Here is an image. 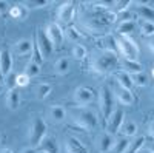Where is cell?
<instances>
[{"label": "cell", "instance_id": "obj_38", "mask_svg": "<svg viewBox=\"0 0 154 153\" xmlns=\"http://www.w3.org/2000/svg\"><path fill=\"white\" fill-rule=\"evenodd\" d=\"M68 37H69V39H74V40H79L80 39V34L77 33L75 28H68Z\"/></svg>", "mask_w": 154, "mask_h": 153}, {"label": "cell", "instance_id": "obj_31", "mask_svg": "<svg viewBox=\"0 0 154 153\" xmlns=\"http://www.w3.org/2000/svg\"><path fill=\"white\" fill-rule=\"evenodd\" d=\"M131 76V81H133V85H137V87H145L148 84V74L145 71H140V73H134V74H130Z\"/></svg>", "mask_w": 154, "mask_h": 153}, {"label": "cell", "instance_id": "obj_35", "mask_svg": "<svg viewBox=\"0 0 154 153\" xmlns=\"http://www.w3.org/2000/svg\"><path fill=\"white\" fill-rule=\"evenodd\" d=\"M5 84L8 87V90H14V88H17V74L16 73H9L6 78H5Z\"/></svg>", "mask_w": 154, "mask_h": 153}, {"label": "cell", "instance_id": "obj_8", "mask_svg": "<svg viewBox=\"0 0 154 153\" xmlns=\"http://www.w3.org/2000/svg\"><path fill=\"white\" fill-rule=\"evenodd\" d=\"M45 33L48 36V39L53 42L54 46H60L63 43V37H65V34H63V30L59 23L56 22H49L46 25V28H45Z\"/></svg>", "mask_w": 154, "mask_h": 153}, {"label": "cell", "instance_id": "obj_22", "mask_svg": "<svg viewBox=\"0 0 154 153\" xmlns=\"http://www.w3.org/2000/svg\"><path fill=\"white\" fill-rule=\"evenodd\" d=\"M32 48H34V43H31V40L28 39H20L14 45V51L19 56H28L29 53H32Z\"/></svg>", "mask_w": 154, "mask_h": 153}, {"label": "cell", "instance_id": "obj_11", "mask_svg": "<svg viewBox=\"0 0 154 153\" xmlns=\"http://www.w3.org/2000/svg\"><path fill=\"white\" fill-rule=\"evenodd\" d=\"M74 14H75L74 3L72 2H65V3H62L57 9V20L62 22V23H69L74 19Z\"/></svg>", "mask_w": 154, "mask_h": 153}, {"label": "cell", "instance_id": "obj_21", "mask_svg": "<svg viewBox=\"0 0 154 153\" xmlns=\"http://www.w3.org/2000/svg\"><path fill=\"white\" fill-rule=\"evenodd\" d=\"M120 67L125 73L128 74H134V73H140L143 71V67L139 60H130V59H122L120 60Z\"/></svg>", "mask_w": 154, "mask_h": 153}, {"label": "cell", "instance_id": "obj_50", "mask_svg": "<svg viewBox=\"0 0 154 153\" xmlns=\"http://www.w3.org/2000/svg\"><path fill=\"white\" fill-rule=\"evenodd\" d=\"M40 153H45V151H40Z\"/></svg>", "mask_w": 154, "mask_h": 153}, {"label": "cell", "instance_id": "obj_4", "mask_svg": "<svg viewBox=\"0 0 154 153\" xmlns=\"http://www.w3.org/2000/svg\"><path fill=\"white\" fill-rule=\"evenodd\" d=\"M117 40V51L119 54L123 57V59H130V60H137L139 57V46L137 43L131 39V37H116Z\"/></svg>", "mask_w": 154, "mask_h": 153}, {"label": "cell", "instance_id": "obj_13", "mask_svg": "<svg viewBox=\"0 0 154 153\" xmlns=\"http://www.w3.org/2000/svg\"><path fill=\"white\" fill-rule=\"evenodd\" d=\"M114 141H116V136L111 135L109 132H103L100 133L99 138H97V148L100 153H109L112 150V145H114Z\"/></svg>", "mask_w": 154, "mask_h": 153}, {"label": "cell", "instance_id": "obj_16", "mask_svg": "<svg viewBox=\"0 0 154 153\" xmlns=\"http://www.w3.org/2000/svg\"><path fill=\"white\" fill-rule=\"evenodd\" d=\"M136 31V22L134 20H126V22H119L116 33L119 37H131V34Z\"/></svg>", "mask_w": 154, "mask_h": 153}, {"label": "cell", "instance_id": "obj_12", "mask_svg": "<svg viewBox=\"0 0 154 153\" xmlns=\"http://www.w3.org/2000/svg\"><path fill=\"white\" fill-rule=\"evenodd\" d=\"M12 65H14V60H12L11 51L9 49H2L0 51V73H2L3 79L9 73H12Z\"/></svg>", "mask_w": 154, "mask_h": 153}, {"label": "cell", "instance_id": "obj_42", "mask_svg": "<svg viewBox=\"0 0 154 153\" xmlns=\"http://www.w3.org/2000/svg\"><path fill=\"white\" fill-rule=\"evenodd\" d=\"M136 153H152V150H151V148H145V147H142L140 150H137Z\"/></svg>", "mask_w": 154, "mask_h": 153}, {"label": "cell", "instance_id": "obj_23", "mask_svg": "<svg viewBox=\"0 0 154 153\" xmlns=\"http://www.w3.org/2000/svg\"><path fill=\"white\" fill-rule=\"evenodd\" d=\"M38 148H40V151H45V153H59L60 151L59 144L53 136H46L42 141V144L38 145Z\"/></svg>", "mask_w": 154, "mask_h": 153}, {"label": "cell", "instance_id": "obj_45", "mask_svg": "<svg viewBox=\"0 0 154 153\" xmlns=\"http://www.w3.org/2000/svg\"><path fill=\"white\" fill-rule=\"evenodd\" d=\"M151 74H152V78H154V67H152V70H151Z\"/></svg>", "mask_w": 154, "mask_h": 153}, {"label": "cell", "instance_id": "obj_3", "mask_svg": "<svg viewBox=\"0 0 154 153\" xmlns=\"http://www.w3.org/2000/svg\"><path fill=\"white\" fill-rule=\"evenodd\" d=\"M46 132H48V125L46 122L35 116L32 121H31V125H29V135H28V139H29V144L31 147H38L42 144V141L46 138Z\"/></svg>", "mask_w": 154, "mask_h": 153}, {"label": "cell", "instance_id": "obj_30", "mask_svg": "<svg viewBox=\"0 0 154 153\" xmlns=\"http://www.w3.org/2000/svg\"><path fill=\"white\" fill-rule=\"evenodd\" d=\"M25 74L28 76V78H35V76H38L40 74V65H38L37 62H34V60H29L28 63H26V67H25V71H23Z\"/></svg>", "mask_w": 154, "mask_h": 153}, {"label": "cell", "instance_id": "obj_49", "mask_svg": "<svg viewBox=\"0 0 154 153\" xmlns=\"http://www.w3.org/2000/svg\"><path fill=\"white\" fill-rule=\"evenodd\" d=\"M0 82H2V78H0Z\"/></svg>", "mask_w": 154, "mask_h": 153}, {"label": "cell", "instance_id": "obj_32", "mask_svg": "<svg viewBox=\"0 0 154 153\" xmlns=\"http://www.w3.org/2000/svg\"><path fill=\"white\" fill-rule=\"evenodd\" d=\"M86 54H88L86 48H85L83 45H80V43H75V45L72 46V49H71V56H72L75 60H83V59L86 57Z\"/></svg>", "mask_w": 154, "mask_h": 153}, {"label": "cell", "instance_id": "obj_39", "mask_svg": "<svg viewBox=\"0 0 154 153\" xmlns=\"http://www.w3.org/2000/svg\"><path fill=\"white\" fill-rule=\"evenodd\" d=\"M9 5H8V2H3V0H0V14H3V12H6V11H9Z\"/></svg>", "mask_w": 154, "mask_h": 153}, {"label": "cell", "instance_id": "obj_46", "mask_svg": "<svg viewBox=\"0 0 154 153\" xmlns=\"http://www.w3.org/2000/svg\"><path fill=\"white\" fill-rule=\"evenodd\" d=\"M151 150H152V153H154V147H152V148H151Z\"/></svg>", "mask_w": 154, "mask_h": 153}, {"label": "cell", "instance_id": "obj_20", "mask_svg": "<svg viewBox=\"0 0 154 153\" xmlns=\"http://www.w3.org/2000/svg\"><path fill=\"white\" fill-rule=\"evenodd\" d=\"M8 12H9V16H11L12 19H16V20H19V22H23L25 19L28 17L29 9L25 6L23 3H17V5H12Z\"/></svg>", "mask_w": 154, "mask_h": 153}, {"label": "cell", "instance_id": "obj_15", "mask_svg": "<svg viewBox=\"0 0 154 153\" xmlns=\"http://www.w3.org/2000/svg\"><path fill=\"white\" fill-rule=\"evenodd\" d=\"M133 139L128 138V136H116V141H114V145H112V150L109 153H126L128 148H130V144H131Z\"/></svg>", "mask_w": 154, "mask_h": 153}, {"label": "cell", "instance_id": "obj_44", "mask_svg": "<svg viewBox=\"0 0 154 153\" xmlns=\"http://www.w3.org/2000/svg\"><path fill=\"white\" fill-rule=\"evenodd\" d=\"M0 153H14V151H12L11 148H2V150H0Z\"/></svg>", "mask_w": 154, "mask_h": 153}, {"label": "cell", "instance_id": "obj_10", "mask_svg": "<svg viewBox=\"0 0 154 153\" xmlns=\"http://www.w3.org/2000/svg\"><path fill=\"white\" fill-rule=\"evenodd\" d=\"M112 93H114V99H117L119 104L122 105H131L134 102V94L131 90H126V88L120 87L119 84H116L112 88Z\"/></svg>", "mask_w": 154, "mask_h": 153}, {"label": "cell", "instance_id": "obj_26", "mask_svg": "<svg viewBox=\"0 0 154 153\" xmlns=\"http://www.w3.org/2000/svg\"><path fill=\"white\" fill-rule=\"evenodd\" d=\"M51 91H53V85L48 84V82H42V84H38V85L35 87V90H34L35 97H37L38 100L46 99V97L51 94Z\"/></svg>", "mask_w": 154, "mask_h": 153}, {"label": "cell", "instance_id": "obj_48", "mask_svg": "<svg viewBox=\"0 0 154 153\" xmlns=\"http://www.w3.org/2000/svg\"><path fill=\"white\" fill-rule=\"evenodd\" d=\"M0 141H2V136H0Z\"/></svg>", "mask_w": 154, "mask_h": 153}, {"label": "cell", "instance_id": "obj_43", "mask_svg": "<svg viewBox=\"0 0 154 153\" xmlns=\"http://www.w3.org/2000/svg\"><path fill=\"white\" fill-rule=\"evenodd\" d=\"M22 153H37V151H35L32 147H26V148H23V151H22Z\"/></svg>", "mask_w": 154, "mask_h": 153}, {"label": "cell", "instance_id": "obj_1", "mask_svg": "<svg viewBox=\"0 0 154 153\" xmlns=\"http://www.w3.org/2000/svg\"><path fill=\"white\" fill-rule=\"evenodd\" d=\"M119 63H120V60H119L117 54L108 53V51H102V53H99L93 57L91 71L97 73V74H106V73L117 68Z\"/></svg>", "mask_w": 154, "mask_h": 153}, {"label": "cell", "instance_id": "obj_19", "mask_svg": "<svg viewBox=\"0 0 154 153\" xmlns=\"http://www.w3.org/2000/svg\"><path fill=\"white\" fill-rule=\"evenodd\" d=\"M5 104L12 111H16L20 107V93H19L17 88H14V90H8L6 97H5Z\"/></svg>", "mask_w": 154, "mask_h": 153}, {"label": "cell", "instance_id": "obj_33", "mask_svg": "<svg viewBox=\"0 0 154 153\" xmlns=\"http://www.w3.org/2000/svg\"><path fill=\"white\" fill-rule=\"evenodd\" d=\"M28 9H40V8H45L48 6L51 2L49 0H26V2H22Z\"/></svg>", "mask_w": 154, "mask_h": 153}, {"label": "cell", "instance_id": "obj_24", "mask_svg": "<svg viewBox=\"0 0 154 153\" xmlns=\"http://www.w3.org/2000/svg\"><path fill=\"white\" fill-rule=\"evenodd\" d=\"M119 133L122 135V136H128V138H133V136H136V133H137V124L134 122V121H123V124H122V127H120V130H119Z\"/></svg>", "mask_w": 154, "mask_h": 153}, {"label": "cell", "instance_id": "obj_37", "mask_svg": "<svg viewBox=\"0 0 154 153\" xmlns=\"http://www.w3.org/2000/svg\"><path fill=\"white\" fill-rule=\"evenodd\" d=\"M29 82H31V78H28L25 73L17 74V87H26Z\"/></svg>", "mask_w": 154, "mask_h": 153}, {"label": "cell", "instance_id": "obj_25", "mask_svg": "<svg viewBox=\"0 0 154 153\" xmlns=\"http://www.w3.org/2000/svg\"><path fill=\"white\" fill-rule=\"evenodd\" d=\"M114 79H116V84H119L120 87L126 88V90H131L133 87V81H131V76L125 73V71H119V73H114Z\"/></svg>", "mask_w": 154, "mask_h": 153}, {"label": "cell", "instance_id": "obj_47", "mask_svg": "<svg viewBox=\"0 0 154 153\" xmlns=\"http://www.w3.org/2000/svg\"><path fill=\"white\" fill-rule=\"evenodd\" d=\"M152 97H154V91H152Z\"/></svg>", "mask_w": 154, "mask_h": 153}, {"label": "cell", "instance_id": "obj_36", "mask_svg": "<svg viewBox=\"0 0 154 153\" xmlns=\"http://www.w3.org/2000/svg\"><path fill=\"white\" fill-rule=\"evenodd\" d=\"M116 17H117V22H126V20H133V12L130 9H125L122 12H117L116 14Z\"/></svg>", "mask_w": 154, "mask_h": 153}, {"label": "cell", "instance_id": "obj_40", "mask_svg": "<svg viewBox=\"0 0 154 153\" xmlns=\"http://www.w3.org/2000/svg\"><path fill=\"white\" fill-rule=\"evenodd\" d=\"M148 133H149V136H152L154 138V121L149 124V127H148Z\"/></svg>", "mask_w": 154, "mask_h": 153}, {"label": "cell", "instance_id": "obj_5", "mask_svg": "<svg viewBox=\"0 0 154 153\" xmlns=\"http://www.w3.org/2000/svg\"><path fill=\"white\" fill-rule=\"evenodd\" d=\"M99 105H100V111L105 116V119L109 118V114L114 111L112 105H114V93L108 85L100 87L99 91Z\"/></svg>", "mask_w": 154, "mask_h": 153}, {"label": "cell", "instance_id": "obj_9", "mask_svg": "<svg viewBox=\"0 0 154 153\" xmlns=\"http://www.w3.org/2000/svg\"><path fill=\"white\" fill-rule=\"evenodd\" d=\"M94 97H96V93L88 87H77L74 90V100L77 102V105H80V107L89 105L94 100Z\"/></svg>", "mask_w": 154, "mask_h": 153}, {"label": "cell", "instance_id": "obj_17", "mask_svg": "<svg viewBox=\"0 0 154 153\" xmlns=\"http://www.w3.org/2000/svg\"><path fill=\"white\" fill-rule=\"evenodd\" d=\"M136 12H137V16L142 20H149V22L154 20V8H151L148 3L137 2L136 3Z\"/></svg>", "mask_w": 154, "mask_h": 153}, {"label": "cell", "instance_id": "obj_6", "mask_svg": "<svg viewBox=\"0 0 154 153\" xmlns=\"http://www.w3.org/2000/svg\"><path fill=\"white\" fill-rule=\"evenodd\" d=\"M34 43L37 45V48H38V51H40V54L43 56V59L51 57V54H53V51H54V45H53V42L48 39L45 30H42V28L37 30L35 42Z\"/></svg>", "mask_w": 154, "mask_h": 153}, {"label": "cell", "instance_id": "obj_27", "mask_svg": "<svg viewBox=\"0 0 154 153\" xmlns=\"http://www.w3.org/2000/svg\"><path fill=\"white\" fill-rule=\"evenodd\" d=\"M49 118L53 119L54 122H62L63 119L66 118V110L63 108L62 105H53L49 108Z\"/></svg>", "mask_w": 154, "mask_h": 153}, {"label": "cell", "instance_id": "obj_28", "mask_svg": "<svg viewBox=\"0 0 154 153\" xmlns=\"http://www.w3.org/2000/svg\"><path fill=\"white\" fill-rule=\"evenodd\" d=\"M54 70H56V73L60 74V76L68 74V71H69V60H68L66 57H60V59L56 62Z\"/></svg>", "mask_w": 154, "mask_h": 153}, {"label": "cell", "instance_id": "obj_18", "mask_svg": "<svg viewBox=\"0 0 154 153\" xmlns=\"http://www.w3.org/2000/svg\"><path fill=\"white\" fill-rule=\"evenodd\" d=\"M66 153H88V148L79 141L77 138H68L65 141Z\"/></svg>", "mask_w": 154, "mask_h": 153}, {"label": "cell", "instance_id": "obj_29", "mask_svg": "<svg viewBox=\"0 0 154 153\" xmlns=\"http://www.w3.org/2000/svg\"><path fill=\"white\" fill-rule=\"evenodd\" d=\"M139 30L143 36L149 37V36H154V22H149V20H139Z\"/></svg>", "mask_w": 154, "mask_h": 153}, {"label": "cell", "instance_id": "obj_34", "mask_svg": "<svg viewBox=\"0 0 154 153\" xmlns=\"http://www.w3.org/2000/svg\"><path fill=\"white\" fill-rule=\"evenodd\" d=\"M143 142H145V138H143V136H139V138H136L134 141H131L130 148H128V151H126V153H136L137 150L142 148Z\"/></svg>", "mask_w": 154, "mask_h": 153}, {"label": "cell", "instance_id": "obj_14", "mask_svg": "<svg viewBox=\"0 0 154 153\" xmlns=\"http://www.w3.org/2000/svg\"><path fill=\"white\" fill-rule=\"evenodd\" d=\"M99 45L102 48V51H108V53H114L117 54V40H116V37L111 36V34H105L102 36L99 39Z\"/></svg>", "mask_w": 154, "mask_h": 153}, {"label": "cell", "instance_id": "obj_7", "mask_svg": "<svg viewBox=\"0 0 154 153\" xmlns=\"http://www.w3.org/2000/svg\"><path fill=\"white\" fill-rule=\"evenodd\" d=\"M123 121H125V113H123V110H122V108H116V110L109 114V118L106 119V124H108V130H106V132H109L111 135L116 136V135L119 133Z\"/></svg>", "mask_w": 154, "mask_h": 153}, {"label": "cell", "instance_id": "obj_2", "mask_svg": "<svg viewBox=\"0 0 154 153\" xmlns=\"http://www.w3.org/2000/svg\"><path fill=\"white\" fill-rule=\"evenodd\" d=\"M71 119L72 122L77 125V127H82L85 130H93L97 127L99 121H97V116L96 113L88 110L85 107H77L71 111Z\"/></svg>", "mask_w": 154, "mask_h": 153}, {"label": "cell", "instance_id": "obj_41", "mask_svg": "<svg viewBox=\"0 0 154 153\" xmlns=\"http://www.w3.org/2000/svg\"><path fill=\"white\" fill-rule=\"evenodd\" d=\"M148 48H149V51H151V53L154 54V39H151V40H148Z\"/></svg>", "mask_w": 154, "mask_h": 153}]
</instances>
